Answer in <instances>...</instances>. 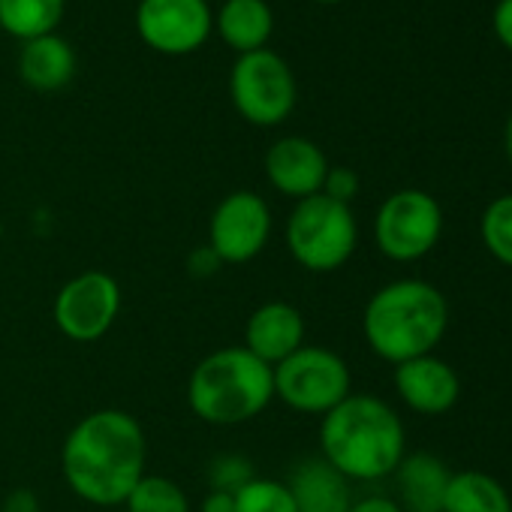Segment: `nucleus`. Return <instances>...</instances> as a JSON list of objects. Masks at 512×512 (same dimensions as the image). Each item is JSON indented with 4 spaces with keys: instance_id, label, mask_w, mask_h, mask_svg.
<instances>
[{
    "instance_id": "f257e3e1",
    "label": "nucleus",
    "mask_w": 512,
    "mask_h": 512,
    "mask_svg": "<svg viewBox=\"0 0 512 512\" xmlns=\"http://www.w3.org/2000/svg\"><path fill=\"white\" fill-rule=\"evenodd\" d=\"M148 437L127 410H94L82 416L61 449L67 488L91 506H121L145 476Z\"/></svg>"
},
{
    "instance_id": "f03ea898",
    "label": "nucleus",
    "mask_w": 512,
    "mask_h": 512,
    "mask_svg": "<svg viewBox=\"0 0 512 512\" xmlns=\"http://www.w3.org/2000/svg\"><path fill=\"white\" fill-rule=\"evenodd\" d=\"M320 455L350 482H377L407 455L401 416L374 395H347L320 422Z\"/></svg>"
},
{
    "instance_id": "7ed1b4c3",
    "label": "nucleus",
    "mask_w": 512,
    "mask_h": 512,
    "mask_svg": "<svg viewBox=\"0 0 512 512\" xmlns=\"http://www.w3.org/2000/svg\"><path fill=\"white\" fill-rule=\"evenodd\" d=\"M449 329L446 296L419 278H401L380 287L362 314V332L374 356L401 365L437 350Z\"/></svg>"
},
{
    "instance_id": "20e7f679",
    "label": "nucleus",
    "mask_w": 512,
    "mask_h": 512,
    "mask_svg": "<svg viewBox=\"0 0 512 512\" xmlns=\"http://www.w3.org/2000/svg\"><path fill=\"white\" fill-rule=\"evenodd\" d=\"M275 398L272 368L244 347L208 353L187 380V404L208 425H241L260 416Z\"/></svg>"
},
{
    "instance_id": "39448f33",
    "label": "nucleus",
    "mask_w": 512,
    "mask_h": 512,
    "mask_svg": "<svg viewBox=\"0 0 512 512\" xmlns=\"http://www.w3.org/2000/svg\"><path fill=\"white\" fill-rule=\"evenodd\" d=\"M284 241L305 272L329 275L344 269L356 253L359 223L350 205L317 193L293 205L284 226Z\"/></svg>"
},
{
    "instance_id": "423d86ee",
    "label": "nucleus",
    "mask_w": 512,
    "mask_h": 512,
    "mask_svg": "<svg viewBox=\"0 0 512 512\" xmlns=\"http://www.w3.org/2000/svg\"><path fill=\"white\" fill-rule=\"evenodd\" d=\"M229 97L247 124L278 127L293 115L299 100L293 67L272 49L238 55L229 73Z\"/></svg>"
},
{
    "instance_id": "0eeeda50",
    "label": "nucleus",
    "mask_w": 512,
    "mask_h": 512,
    "mask_svg": "<svg viewBox=\"0 0 512 512\" xmlns=\"http://www.w3.org/2000/svg\"><path fill=\"white\" fill-rule=\"evenodd\" d=\"M272 380L275 398L308 416H326L347 395H353L350 365L326 347H299L272 368Z\"/></svg>"
},
{
    "instance_id": "6e6552de",
    "label": "nucleus",
    "mask_w": 512,
    "mask_h": 512,
    "mask_svg": "<svg viewBox=\"0 0 512 512\" xmlns=\"http://www.w3.org/2000/svg\"><path fill=\"white\" fill-rule=\"evenodd\" d=\"M443 235V208L440 202L419 190L404 187L389 193L374 214V241L377 250L392 263H416L428 256Z\"/></svg>"
},
{
    "instance_id": "1a4fd4ad",
    "label": "nucleus",
    "mask_w": 512,
    "mask_h": 512,
    "mask_svg": "<svg viewBox=\"0 0 512 512\" xmlns=\"http://www.w3.org/2000/svg\"><path fill=\"white\" fill-rule=\"evenodd\" d=\"M121 302V284L109 272L88 269L58 290L52 317L64 338L76 344H94L115 326Z\"/></svg>"
},
{
    "instance_id": "9d476101",
    "label": "nucleus",
    "mask_w": 512,
    "mask_h": 512,
    "mask_svg": "<svg viewBox=\"0 0 512 512\" xmlns=\"http://www.w3.org/2000/svg\"><path fill=\"white\" fill-rule=\"evenodd\" d=\"M272 235V208L253 190H235L217 202L208 220V247L223 266L256 260Z\"/></svg>"
},
{
    "instance_id": "9b49d317",
    "label": "nucleus",
    "mask_w": 512,
    "mask_h": 512,
    "mask_svg": "<svg viewBox=\"0 0 512 512\" xmlns=\"http://www.w3.org/2000/svg\"><path fill=\"white\" fill-rule=\"evenodd\" d=\"M214 13L208 0H139L136 34L160 55H190L208 43Z\"/></svg>"
},
{
    "instance_id": "f8f14e48",
    "label": "nucleus",
    "mask_w": 512,
    "mask_h": 512,
    "mask_svg": "<svg viewBox=\"0 0 512 512\" xmlns=\"http://www.w3.org/2000/svg\"><path fill=\"white\" fill-rule=\"evenodd\" d=\"M326 175H329V157L317 142L305 136H284L272 142V148L266 151L269 184L296 202L323 193Z\"/></svg>"
},
{
    "instance_id": "ddd939ff",
    "label": "nucleus",
    "mask_w": 512,
    "mask_h": 512,
    "mask_svg": "<svg viewBox=\"0 0 512 512\" xmlns=\"http://www.w3.org/2000/svg\"><path fill=\"white\" fill-rule=\"evenodd\" d=\"M395 392L419 416H443L461 398V380L449 362L428 353L395 365Z\"/></svg>"
},
{
    "instance_id": "4468645a",
    "label": "nucleus",
    "mask_w": 512,
    "mask_h": 512,
    "mask_svg": "<svg viewBox=\"0 0 512 512\" xmlns=\"http://www.w3.org/2000/svg\"><path fill=\"white\" fill-rule=\"evenodd\" d=\"M247 353H253L260 362L275 368L287 356H293L299 347H305V317L290 302H266L247 317L244 326V344Z\"/></svg>"
},
{
    "instance_id": "2eb2a0df",
    "label": "nucleus",
    "mask_w": 512,
    "mask_h": 512,
    "mask_svg": "<svg viewBox=\"0 0 512 512\" xmlns=\"http://www.w3.org/2000/svg\"><path fill=\"white\" fill-rule=\"evenodd\" d=\"M284 482L293 494L296 512H347L353 503L350 479L323 455L302 458Z\"/></svg>"
},
{
    "instance_id": "dca6fc26",
    "label": "nucleus",
    "mask_w": 512,
    "mask_h": 512,
    "mask_svg": "<svg viewBox=\"0 0 512 512\" xmlns=\"http://www.w3.org/2000/svg\"><path fill=\"white\" fill-rule=\"evenodd\" d=\"M392 476L398 482V506L404 512H443V497L452 476L443 458L431 452L404 455Z\"/></svg>"
},
{
    "instance_id": "f3484780",
    "label": "nucleus",
    "mask_w": 512,
    "mask_h": 512,
    "mask_svg": "<svg viewBox=\"0 0 512 512\" xmlns=\"http://www.w3.org/2000/svg\"><path fill=\"white\" fill-rule=\"evenodd\" d=\"M19 76L28 88L40 94L61 91L76 76V52L58 34L28 40L22 43V52H19Z\"/></svg>"
},
{
    "instance_id": "a211bd4d",
    "label": "nucleus",
    "mask_w": 512,
    "mask_h": 512,
    "mask_svg": "<svg viewBox=\"0 0 512 512\" xmlns=\"http://www.w3.org/2000/svg\"><path fill=\"white\" fill-rule=\"evenodd\" d=\"M220 40L238 55H250L269 49V37L275 31V13L269 0H223L214 16Z\"/></svg>"
},
{
    "instance_id": "6ab92c4d",
    "label": "nucleus",
    "mask_w": 512,
    "mask_h": 512,
    "mask_svg": "<svg viewBox=\"0 0 512 512\" xmlns=\"http://www.w3.org/2000/svg\"><path fill=\"white\" fill-rule=\"evenodd\" d=\"M443 512H512V497L500 479L482 470H461L449 476Z\"/></svg>"
},
{
    "instance_id": "aec40b11",
    "label": "nucleus",
    "mask_w": 512,
    "mask_h": 512,
    "mask_svg": "<svg viewBox=\"0 0 512 512\" xmlns=\"http://www.w3.org/2000/svg\"><path fill=\"white\" fill-rule=\"evenodd\" d=\"M67 0H0V28L28 43L55 34L64 19Z\"/></svg>"
},
{
    "instance_id": "412c9836",
    "label": "nucleus",
    "mask_w": 512,
    "mask_h": 512,
    "mask_svg": "<svg viewBox=\"0 0 512 512\" xmlns=\"http://www.w3.org/2000/svg\"><path fill=\"white\" fill-rule=\"evenodd\" d=\"M127 512H190L184 488L160 473H145L124 500Z\"/></svg>"
},
{
    "instance_id": "4be33fe9",
    "label": "nucleus",
    "mask_w": 512,
    "mask_h": 512,
    "mask_svg": "<svg viewBox=\"0 0 512 512\" xmlns=\"http://www.w3.org/2000/svg\"><path fill=\"white\" fill-rule=\"evenodd\" d=\"M485 250L506 269H512V193L491 199L479 220Z\"/></svg>"
},
{
    "instance_id": "5701e85b",
    "label": "nucleus",
    "mask_w": 512,
    "mask_h": 512,
    "mask_svg": "<svg viewBox=\"0 0 512 512\" xmlns=\"http://www.w3.org/2000/svg\"><path fill=\"white\" fill-rule=\"evenodd\" d=\"M235 512H296V503L287 482L253 476L235 491Z\"/></svg>"
},
{
    "instance_id": "b1692460",
    "label": "nucleus",
    "mask_w": 512,
    "mask_h": 512,
    "mask_svg": "<svg viewBox=\"0 0 512 512\" xmlns=\"http://www.w3.org/2000/svg\"><path fill=\"white\" fill-rule=\"evenodd\" d=\"M253 476H256V470H253L250 458H244L238 452L214 455L211 464H208V485H211V491H229V494H235Z\"/></svg>"
},
{
    "instance_id": "393cba45",
    "label": "nucleus",
    "mask_w": 512,
    "mask_h": 512,
    "mask_svg": "<svg viewBox=\"0 0 512 512\" xmlns=\"http://www.w3.org/2000/svg\"><path fill=\"white\" fill-rule=\"evenodd\" d=\"M359 187H362V181L350 166H329V175H326V184H323V193L329 199L350 205L359 196Z\"/></svg>"
},
{
    "instance_id": "a878e982",
    "label": "nucleus",
    "mask_w": 512,
    "mask_h": 512,
    "mask_svg": "<svg viewBox=\"0 0 512 512\" xmlns=\"http://www.w3.org/2000/svg\"><path fill=\"white\" fill-rule=\"evenodd\" d=\"M491 28H494L497 43L512 52V0H497V4H494Z\"/></svg>"
},
{
    "instance_id": "bb28decb",
    "label": "nucleus",
    "mask_w": 512,
    "mask_h": 512,
    "mask_svg": "<svg viewBox=\"0 0 512 512\" xmlns=\"http://www.w3.org/2000/svg\"><path fill=\"white\" fill-rule=\"evenodd\" d=\"M0 512H43V503L31 488H13L0 503Z\"/></svg>"
},
{
    "instance_id": "cd10ccee",
    "label": "nucleus",
    "mask_w": 512,
    "mask_h": 512,
    "mask_svg": "<svg viewBox=\"0 0 512 512\" xmlns=\"http://www.w3.org/2000/svg\"><path fill=\"white\" fill-rule=\"evenodd\" d=\"M190 275H196V278H208V275H214L223 263L214 256V250L205 244V247H199L196 253H190Z\"/></svg>"
},
{
    "instance_id": "c85d7f7f",
    "label": "nucleus",
    "mask_w": 512,
    "mask_h": 512,
    "mask_svg": "<svg viewBox=\"0 0 512 512\" xmlns=\"http://www.w3.org/2000/svg\"><path fill=\"white\" fill-rule=\"evenodd\" d=\"M347 512H404L398 506L395 497H386V494H368L362 500H353Z\"/></svg>"
},
{
    "instance_id": "c756f323",
    "label": "nucleus",
    "mask_w": 512,
    "mask_h": 512,
    "mask_svg": "<svg viewBox=\"0 0 512 512\" xmlns=\"http://www.w3.org/2000/svg\"><path fill=\"white\" fill-rule=\"evenodd\" d=\"M199 512H235V494H229V491H211L208 488V494L202 497Z\"/></svg>"
},
{
    "instance_id": "7c9ffc66",
    "label": "nucleus",
    "mask_w": 512,
    "mask_h": 512,
    "mask_svg": "<svg viewBox=\"0 0 512 512\" xmlns=\"http://www.w3.org/2000/svg\"><path fill=\"white\" fill-rule=\"evenodd\" d=\"M506 157H509V163H512V115H509V121H506Z\"/></svg>"
},
{
    "instance_id": "2f4dec72",
    "label": "nucleus",
    "mask_w": 512,
    "mask_h": 512,
    "mask_svg": "<svg viewBox=\"0 0 512 512\" xmlns=\"http://www.w3.org/2000/svg\"><path fill=\"white\" fill-rule=\"evenodd\" d=\"M317 4H326V7H332V4H344V0H317Z\"/></svg>"
}]
</instances>
